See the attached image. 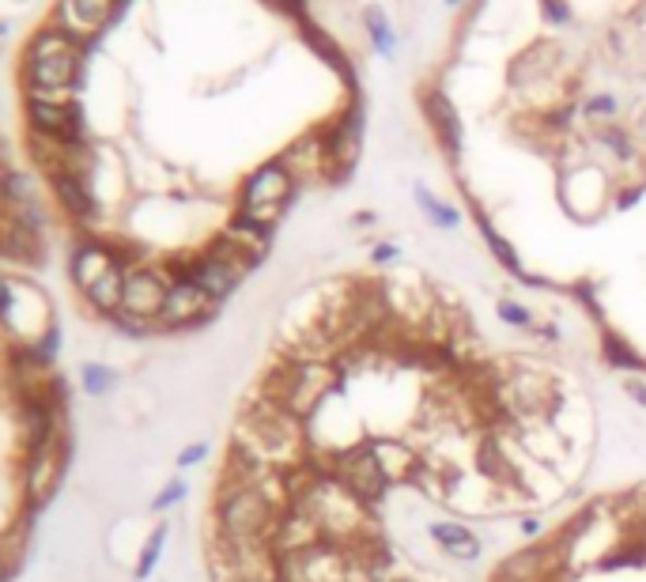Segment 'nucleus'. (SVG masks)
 Returning a JSON list of instances; mask_svg holds the SVG:
<instances>
[{"label": "nucleus", "instance_id": "3", "mask_svg": "<svg viewBox=\"0 0 646 582\" xmlns=\"http://www.w3.org/2000/svg\"><path fill=\"white\" fill-rule=\"evenodd\" d=\"M284 514L250 484H220L212 499V533L231 541H269Z\"/></svg>", "mask_w": 646, "mask_h": 582}, {"label": "nucleus", "instance_id": "12", "mask_svg": "<svg viewBox=\"0 0 646 582\" xmlns=\"http://www.w3.org/2000/svg\"><path fill=\"white\" fill-rule=\"evenodd\" d=\"M427 541L439 548L442 556L450 560H461V564H473L484 556V541L476 537V530H469L465 522H450V518H439V522H427Z\"/></svg>", "mask_w": 646, "mask_h": 582}, {"label": "nucleus", "instance_id": "21", "mask_svg": "<svg viewBox=\"0 0 646 582\" xmlns=\"http://www.w3.org/2000/svg\"><path fill=\"white\" fill-rule=\"evenodd\" d=\"M167 522H159L152 533H148V541H144V548H140V560H136L133 575L136 579H148L155 571V564H159V556H163V545H167Z\"/></svg>", "mask_w": 646, "mask_h": 582}, {"label": "nucleus", "instance_id": "23", "mask_svg": "<svg viewBox=\"0 0 646 582\" xmlns=\"http://www.w3.org/2000/svg\"><path fill=\"white\" fill-rule=\"evenodd\" d=\"M495 314H499L510 329H522V333H529V329L537 326V322H533V310L522 307V303H514V299H499V303H495Z\"/></svg>", "mask_w": 646, "mask_h": 582}, {"label": "nucleus", "instance_id": "31", "mask_svg": "<svg viewBox=\"0 0 646 582\" xmlns=\"http://www.w3.org/2000/svg\"><path fill=\"white\" fill-rule=\"evenodd\" d=\"M0 322H12V288L4 276H0Z\"/></svg>", "mask_w": 646, "mask_h": 582}, {"label": "nucleus", "instance_id": "13", "mask_svg": "<svg viewBox=\"0 0 646 582\" xmlns=\"http://www.w3.org/2000/svg\"><path fill=\"white\" fill-rule=\"evenodd\" d=\"M23 431H27V458L53 450V443H57V405L50 397H27L23 401Z\"/></svg>", "mask_w": 646, "mask_h": 582}, {"label": "nucleus", "instance_id": "2", "mask_svg": "<svg viewBox=\"0 0 646 582\" xmlns=\"http://www.w3.org/2000/svg\"><path fill=\"white\" fill-rule=\"evenodd\" d=\"M80 46L84 42L68 38L57 27L34 35L27 46V99L68 103V91L76 84V69H80Z\"/></svg>", "mask_w": 646, "mask_h": 582}, {"label": "nucleus", "instance_id": "17", "mask_svg": "<svg viewBox=\"0 0 646 582\" xmlns=\"http://www.w3.org/2000/svg\"><path fill=\"white\" fill-rule=\"evenodd\" d=\"M427 118H431L435 133H439L442 148L450 155H458L461 152V118L442 91H431V95H427Z\"/></svg>", "mask_w": 646, "mask_h": 582}, {"label": "nucleus", "instance_id": "26", "mask_svg": "<svg viewBox=\"0 0 646 582\" xmlns=\"http://www.w3.org/2000/svg\"><path fill=\"white\" fill-rule=\"evenodd\" d=\"M186 480H170L167 488H163V492H159V496L152 499V511L155 514H163V511H170V507H174V503H182V499H186Z\"/></svg>", "mask_w": 646, "mask_h": 582}, {"label": "nucleus", "instance_id": "11", "mask_svg": "<svg viewBox=\"0 0 646 582\" xmlns=\"http://www.w3.org/2000/svg\"><path fill=\"white\" fill-rule=\"evenodd\" d=\"M363 443H367V450L374 454V462H378V469L386 473V480H390L393 488H397V484H412L416 469H420V462H424L420 446L405 443V439H390V435L363 439Z\"/></svg>", "mask_w": 646, "mask_h": 582}, {"label": "nucleus", "instance_id": "28", "mask_svg": "<svg viewBox=\"0 0 646 582\" xmlns=\"http://www.w3.org/2000/svg\"><path fill=\"white\" fill-rule=\"evenodd\" d=\"M601 140H605V144H609V148H612L616 155H624V159L631 155V140L624 137L620 129H605V133H601Z\"/></svg>", "mask_w": 646, "mask_h": 582}, {"label": "nucleus", "instance_id": "18", "mask_svg": "<svg viewBox=\"0 0 646 582\" xmlns=\"http://www.w3.org/2000/svg\"><path fill=\"white\" fill-rule=\"evenodd\" d=\"M125 276H129V269L125 265H114L110 273L102 276L99 284H91V288L84 291L87 303L99 310V314H121V299H125Z\"/></svg>", "mask_w": 646, "mask_h": 582}, {"label": "nucleus", "instance_id": "1", "mask_svg": "<svg viewBox=\"0 0 646 582\" xmlns=\"http://www.w3.org/2000/svg\"><path fill=\"white\" fill-rule=\"evenodd\" d=\"M344 390V378L333 363H318V360H291V356H280L276 352V360L272 367L261 375L257 382V394L269 397L272 405H280V409H288L291 416H299V420H314L318 412L325 409V401L333 394Z\"/></svg>", "mask_w": 646, "mask_h": 582}, {"label": "nucleus", "instance_id": "36", "mask_svg": "<svg viewBox=\"0 0 646 582\" xmlns=\"http://www.w3.org/2000/svg\"><path fill=\"white\" fill-rule=\"evenodd\" d=\"M446 4H461V0H446Z\"/></svg>", "mask_w": 646, "mask_h": 582}, {"label": "nucleus", "instance_id": "30", "mask_svg": "<svg viewBox=\"0 0 646 582\" xmlns=\"http://www.w3.org/2000/svg\"><path fill=\"white\" fill-rule=\"evenodd\" d=\"M624 394H628L639 409H646V378H624Z\"/></svg>", "mask_w": 646, "mask_h": 582}, {"label": "nucleus", "instance_id": "29", "mask_svg": "<svg viewBox=\"0 0 646 582\" xmlns=\"http://www.w3.org/2000/svg\"><path fill=\"white\" fill-rule=\"evenodd\" d=\"M401 257V250L393 246V242H378L371 250V265H390V261H397Z\"/></svg>", "mask_w": 646, "mask_h": 582}, {"label": "nucleus", "instance_id": "10", "mask_svg": "<svg viewBox=\"0 0 646 582\" xmlns=\"http://www.w3.org/2000/svg\"><path fill=\"white\" fill-rule=\"evenodd\" d=\"M27 121L31 133L38 137L65 140V144H80V110L72 103H50V99H27Z\"/></svg>", "mask_w": 646, "mask_h": 582}, {"label": "nucleus", "instance_id": "5", "mask_svg": "<svg viewBox=\"0 0 646 582\" xmlns=\"http://www.w3.org/2000/svg\"><path fill=\"white\" fill-rule=\"evenodd\" d=\"M337 480L340 484H348V488H352L367 507H374V511H378V507L386 503V496L393 492V484L386 480V473L378 469V462H374V454L367 450V443L352 446V450H340Z\"/></svg>", "mask_w": 646, "mask_h": 582}, {"label": "nucleus", "instance_id": "9", "mask_svg": "<svg viewBox=\"0 0 646 582\" xmlns=\"http://www.w3.org/2000/svg\"><path fill=\"white\" fill-rule=\"evenodd\" d=\"M295 178H291L280 159L276 163H265L257 167L246 186H242V208H288V201L295 197Z\"/></svg>", "mask_w": 646, "mask_h": 582}, {"label": "nucleus", "instance_id": "20", "mask_svg": "<svg viewBox=\"0 0 646 582\" xmlns=\"http://www.w3.org/2000/svg\"><path fill=\"white\" fill-rule=\"evenodd\" d=\"M416 205L424 208V216L431 220V227H439V231H454L461 223V212L450 205H442L435 193H427L424 186H416Z\"/></svg>", "mask_w": 646, "mask_h": 582}, {"label": "nucleus", "instance_id": "7", "mask_svg": "<svg viewBox=\"0 0 646 582\" xmlns=\"http://www.w3.org/2000/svg\"><path fill=\"white\" fill-rule=\"evenodd\" d=\"M167 291H170V280L159 273V269H129V276H125L121 314L159 322V310L167 303Z\"/></svg>", "mask_w": 646, "mask_h": 582}, {"label": "nucleus", "instance_id": "34", "mask_svg": "<svg viewBox=\"0 0 646 582\" xmlns=\"http://www.w3.org/2000/svg\"><path fill=\"white\" fill-rule=\"evenodd\" d=\"M544 16L563 23V19H567V4H563V0H544Z\"/></svg>", "mask_w": 646, "mask_h": 582}, {"label": "nucleus", "instance_id": "16", "mask_svg": "<svg viewBox=\"0 0 646 582\" xmlns=\"http://www.w3.org/2000/svg\"><path fill=\"white\" fill-rule=\"evenodd\" d=\"M53 193H57V201L65 208L68 216H76V220H87V216H95V193H91V182L87 178H76V174H53Z\"/></svg>", "mask_w": 646, "mask_h": 582}, {"label": "nucleus", "instance_id": "4", "mask_svg": "<svg viewBox=\"0 0 646 582\" xmlns=\"http://www.w3.org/2000/svg\"><path fill=\"white\" fill-rule=\"evenodd\" d=\"M223 303H216L208 291H201L193 280H170L167 303L159 310V326L163 333H182V329L208 326L216 318V310Z\"/></svg>", "mask_w": 646, "mask_h": 582}, {"label": "nucleus", "instance_id": "24", "mask_svg": "<svg viewBox=\"0 0 646 582\" xmlns=\"http://www.w3.org/2000/svg\"><path fill=\"white\" fill-rule=\"evenodd\" d=\"M514 526H518V537H522L526 545H533V541H544V537H548V526H544V518L537 511H522Z\"/></svg>", "mask_w": 646, "mask_h": 582}, {"label": "nucleus", "instance_id": "27", "mask_svg": "<svg viewBox=\"0 0 646 582\" xmlns=\"http://www.w3.org/2000/svg\"><path fill=\"white\" fill-rule=\"evenodd\" d=\"M204 458H208V443H193L178 454V469H193V465H201Z\"/></svg>", "mask_w": 646, "mask_h": 582}, {"label": "nucleus", "instance_id": "8", "mask_svg": "<svg viewBox=\"0 0 646 582\" xmlns=\"http://www.w3.org/2000/svg\"><path fill=\"white\" fill-rule=\"evenodd\" d=\"M114 16H118V0H61L57 4V31H65L76 42H87Z\"/></svg>", "mask_w": 646, "mask_h": 582}, {"label": "nucleus", "instance_id": "19", "mask_svg": "<svg viewBox=\"0 0 646 582\" xmlns=\"http://www.w3.org/2000/svg\"><path fill=\"white\" fill-rule=\"evenodd\" d=\"M601 356L609 363L612 371H624V375H646V356L643 352H635L624 337H616V333H605V348H601Z\"/></svg>", "mask_w": 646, "mask_h": 582}, {"label": "nucleus", "instance_id": "32", "mask_svg": "<svg viewBox=\"0 0 646 582\" xmlns=\"http://www.w3.org/2000/svg\"><path fill=\"white\" fill-rule=\"evenodd\" d=\"M612 110H616V99H609V95H594L586 103V114H612Z\"/></svg>", "mask_w": 646, "mask_h": 582}, {"label": "nucleus", "instance_id": "22", "mask_svg": "<svg viewBox=\"0 0 646 582\" xmlns=\"http://www.w3.org/2000/svg\"><path fill=\"white\" fill-rule=\"evenodd\" d=\"M80 386H84L87 397H106L114 386H118V375H114L106 363H84V367H80Z\"/></svg>", "mask_w": 646, "mask_h": 582}, {"label": "nucleus", "instance_id": "14", "mask_svg": "<svg viewBox=\"0 0 646 582\" xmlns=\"http://www.w3.org/2000/svg\"><path fill=\"white\" fill-rule=\"evenodd\" d=\"M114 265H121V257L114 254L110 246H102V242H84V246L72 254L68 273H72V284H76V288L87 291L91 284H99Z\"/></svg>", "mask_w": 646, "mask_h": 582}, {"label": "nucleus", "instance_id": "6", "mask_svg": "<svg viewBox=\"0 0 646 582\" xmlns=\"http://www.w3.org/2000/svg\"><path fill=\"white\" fill-rule=\"evenodd\" d=\"M170 280H193L201 291H208L216 303H223V299H231L235 295V288L246 280V276L238 273V269H231L227 261H220L216 254H197L193 261H182V265H174V276Z\"/></svg>", "mask_w": 646, "mask_h": 582}, {"label": "nucleus", "instance_id": "33", "mask_svg": "<svg viewBox=\"0 0 646 582\" xmlns=\"http://www.w3.org/2000/svg\"><path fill=\"white\" fill-rule=\"evenodd\" d=\"M529 337H537V341L556 344V341H560V329L552 326V322H544V326H533V329H529Z\"/></svg>", "mask_w": 646, "mask_h": 582}, {"label": "nucleus", "instance_id": "25", "mask_svg": "<svg viewBox=\"0 0 646 582\" xmlns=\"http://www.w3.org/2000/svg\"><path fill=\"white\" fill-rule=\"evenodd\" d=\"M367 23H371V35H374V42H378V50L393 53V35H390L386 16H382V8H371V12H367Z\"/></svg>", "mask_w": 646, "mask_h": 582}, {"label": "nucleus", "instance_id": "15", "mask_svg": "<svg viewBox=\"0 0 646 582\" xmlns=\"http://www.w3.org/2000/svg\"><path fill=\"white\" fill-rule=\"evenodd\" d=\"M280 167L295 178V186L303 178H314V174L325 171V133H314V137L295 140L288 152L280 155Z\"/></svg>", "mask_w": 646, "mask_h": 582}, {"label": "nucleus", "instance_id": "35", "mask_svg": "<svg viewBox=\"0 0 646 582\" xmlns=\"http://www.w3.org/2000/svg\"><path fill=\"white\" fill-rule=\"evenodd\" d=\"M8 579H12V571H8V564L0 560V582H8Z\"/></svg>", "mask_w": 646, "mask_h": 582}]
</instances>
